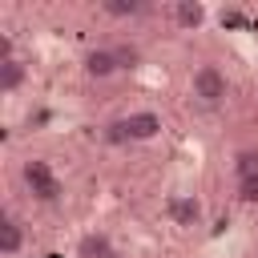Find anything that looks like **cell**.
<instances>
[{
    "label": "cell",
    "mask_w": 258,
    "mask_h": 258,
    "mask_svg": "<svg viewBox=\"0 0 258 258\" xmlns=\"http://www.w3.org/2000/svg\"><path fill=\"white\" fill-rule=\"evenodd\" d=\"M20 177H24V185H28V194L36 198V202H56L60 198V177H56V169L44 161V157H28L24 165H20Z\"/></svg>",
    "instance_id": "1"
},
{
    "label": "cell",
    "mask_w": 258,
    "mask_h": 258,
    "mask_svg": "<svg viewBox=\"0 0 258 258\" xmlns=\"http://www.w3.org/2000/svg\"><path fill=\"white\" fill-rule=\"evenodd\" d=\"M189 93L202 101V105H222L226 101V93H230V81H226V73L218 69V64H198L194 73H189Z\"/></svg>",
    "instance_id": "2"
},
{
    "label": "cell",
    "mask_w": 258,
    "mask_h": 258,
    "mask_svg": "<svg viewBox=\"0 0 258 258\" xmlns=\"http://www.w3.org/2000/svg\"><path fill=\"white\" fill-rule=\"evenodd\" d=\"M113 129H117L113 137H121V141H153V137L161 133V117H157L153 109H133V113L121 117Z\"/></svg>",
    "instance_id": "3"
},
{
    "label": "cell",
    "mask_w": 258,
    "mask_h": 258,
    "mask_svg": "<svg viewBox=\"0 0 258 258\" xmlns=\"http://www.w3.org/2000/svg\"><path fill=\"white\" fill-rule=\"evenodd\" d=\"M81 69H85V77H89V81H109L113 73H121V64H117V52H113V48H89V52L81 56Z\"/></svg>",
    "instance_id": "4"
},
{
    "label": "cell",
    "mask_w": 258,
    "mask_h": 258,
    "mask_svg": "<svg viewBox=\"0 0 258 258\" xmlns=\"http://www.w3.org/2000/svg\"><path fill=\"white\" fill-rule=\"evenodd\" d=\"M202 218H206V210H202L198 194H177V198H169V222H173V226L189 230V226H202Z\"/></svg>",
    "instance_id": "5"
},
{
    "label": "cell",
    "mask_w": 258,
    "mask_h": 258,
    "mask_svg": "<svg viewBox=\"0 0 258 258\" xmlns=\"http://www.w3.org/2000/svg\"><path fill=\"white\" fill-rule=\"evenodd\" d=\"M24 250V226L12 210L0 214V258H16Z\"/></svg>",
    "instance_id": "6"
},
{
    "label": "cell",
    "mask_w": 258,
    "mask_h": 258,
    "mask_svg": "<svg viewBox=\"0 0 258 258\" xmlns=\"http://www.w3.org/2000/svg\"><path fill=\"white\" fill-rule=\"evenodd\" d=\"M77 258H117V246L105 230H93L77 242Z\"/></svg>",
    "instance_id": "7"
},
{
    "label": "cell",
    "mask_w": 258,
    "mask_h": 258,
    "mask_svg": "<svg viewBox=\"0 0 258 258\" xmlns=\"http://www.w3.org/2000/svg\"><path fill=\"white\" fill-rule=\"evenodd\" d=\"M24 77H28V69H24V60H20V56L0 60V93H4V97H8V93H16V89L24 85Z\"/></svg>",
    "instance_id": "8"
},
{
    "label": "cell",
    "mask_w": 258,
    "mask_h": 258,
    "mask_svg": "<svg viewBox=\"0 0 258 258\" xmlns=\"http://www.w3.org/2000/svg\"><path fill=\"white\" fill-rule=\"evenodd\" d=\"M173 20H177V28H185V32H189V28H198V24L206 20V8L185 0V4H177V8H173Z\"/></svg>",
    "instance_id": "9"
},
{
    "label": "cell",
    "mask_w": 258,
    "mask_h": 258,
    "mask_svg": "<svg viewBox=\"0 0 258 258\" xmlns=\"http://www.w3.org/2000/svg\"><path fill=\"white\" fill-rule=\"evenodd\" d=\"M101 12H105V16H117V20H129V16H141L145 8H141L137 0H105Z\"/></svg>",
    "instance_id": "10"
},
{
    "label": "cell",
    "mask_w": 258,
    "mask_h": 258,
    "mask_svg": "<svg viewBox=\"0 0 258 258\" xmlns=\"http://www.w3.org/2000/svg\"><path fill=\"white\" fill-rule=\"evenodd\" d=\"M234 177H258V149H238L234 153Z\"/></svg>",
    "instance_id": "11"
},
{
    "label": "cell",
    "mask_w": 258,
    "mask_h": 258,
    "mask_svg": "<svg viewBox=\"0 0 258 258\" xmlns=\"http://www.w3.org/2000/svg\"><path fill=\"white\" fill-rule=\"evenodd\" d=\"M234 194L242 206H258V177H234Z\"/></svg>",
    "instance_id": "12"
},
{
    "label": "cell",
    "mask_w": 258,
    "mask_h": 258,
    "mask_svg": "<svg viewBox=\"0 0 258 258\" xmlns=\"http://www.w3.org/2000/svg\"><path fill=\"white\" fill-rule=\"evenodd\" d=\"M113 52H117V64H121V69H133V64L141 60V52H137L133 44H117Z\"/></svg>",
    "instance_id": "13"
}]
</instances>
